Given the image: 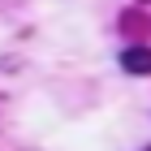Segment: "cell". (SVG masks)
Returning a JSON list of instances; mask_svg holds the SVG:
<instances>
[{
  "mask_svg": "<svg viewBox=\"0 0 151 151\" xmlns=\"http://www.w3.org/2000/svg\"><path fill=\"white\" fill-rule=\"evenodd\" d=\"M121 65H125V73L147 78L151 73V47H125V52H121Z\"/></svg>",
  "mask_w": 151,
  "mask_h": 151,
  "instance_id": "cell-1",
  "label": "cell"
},
{
  "mask_svg": "<svg viewBox=\"0 0 151 151\" xmlns=\"http://www.w3.org/2000/svg\"><path fill=\"white\" fill-rule=\"evenodd\" d=\"M147 151H151V147H147Z\"/></svg>",
  "mask_w": 151,
  "mask_h": 151,
  "instance_id": "cell-2",
  "label": "cell"
}]
</instances>
